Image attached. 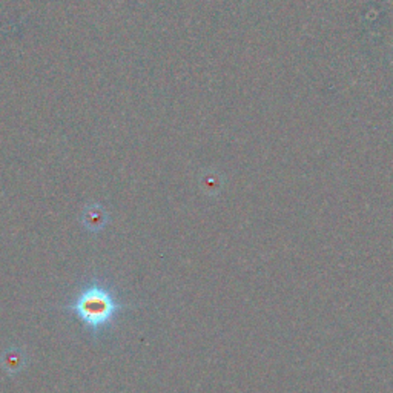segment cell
Returning <instances> with one entry per match:
<instances>
[{
    "label": "cell",
    "mask_w": 393,
    "mask_h": 393,
    "mask_svg": "<svg viewBox=\"0 0 393 393\" xmlns=\"http://www.w3.org/2000/svg\"><path fill=\"white\" fill-rule=\"evenodd\" d=\"M123 309L125 305L119 298L116 289L98 278L86 281L63 306L65 312L76 318L94 338H100L112 329Z\"/></svg>",
    "instance_id": "obj_1"
}]
</instances>
